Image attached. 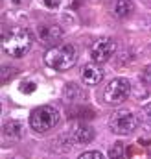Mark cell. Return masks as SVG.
<instances>
[{
    "label": "cell",
    "mask_w": 151,
    "mask_h": 159,
    "mask_svg": "<svg viewBox=\"0 0 151 159\" xmlns=\"http://www.w3.org/2000/svg\"><path fill=\"white\" fill-rule=\"evenodd\" d=\"M32 48V35L24 28H11L2 37V50L7 56L22 57Z\"/></svg>",
    "instance_id": "obj_1"
},
{
    "label": "cell",
    "mask_w": 151,
    "mask_h": 159,
    "mask_svg": "<svg viewBox=\"0 0 151 159\" xmlns=\"http://www.w3.org/2000/svg\"><path fill=\"white\" fill-rule=\"evenodd\" d=\"M77 61V52L72 44L54 46L44 54V63L55 70H68Z\"/></svg>",
    "instance_id": "obj_2"
},
{
    "label": "cell",
    "mask_w": 151,
    "mask_h": 159,
    "mask_svg": "<svg viewBox=\"0 0 151 159\" xmlns=\"http://www.w3.org/2000/svg\"><path fill=\"white\" fill-rule=\"evenodd\" d=\"M57 124H59V111L52 106H41L30 115V126L39 133H46Z\"/></svg>",
    "instance_id": "obj_3"
},
{
    "label": "cell",
    "mask_w": 151,
    "mask_h": 159,
    "mask_svg": "<svg viewBox=\"0 0 151 159\" xmlns=\"http://www.w3.org/2000/svg\"><path fill=\"white\" fill-rule=\"evenodd\" d=\"M109 126H111V129H113L114 133L127 135V133H131V131L136 129L138 119L129 109H116L113 115H111V119H109Z\"/></svg>",
    "instance_id": "obj_4"
},
{
    "label": "cell",
    "mask_w": 151,
    "mask_h": 159,
    "mask_svg": "<svg viewBox=\"0 0 151 159\" xmlns=\"http://www.w3.org/2000/svg\"><path fill=\"white\" fill-rule=\"evenodd\" d=\"M129 93H131V81L125 78H116L105 87L103 100L111 106H116V104L125 102L129 98Z\"/></svg>",
    "instance_id": "obj_5"
},
{
    "label": "cell",
    "mask_w": 151,
    "mask_h": 159,
    "mask_svg": "<svg viewBox=\"0 0 151 159\" xmlns=\"http://www.w3.org/2000/svg\"><path fill=\"white\" fill-rule=\"evenodd\" d=\"M116 50V43L111 37H101L92 44V50H90V56H92V61L94 63H105L111 59V56Z\"/></svg>",
    "instance_id": "obj_6"
},
{
    "label": "cell",
    "mask_w": 151,
    "mask_h": 159,
    "mask_svg": "<svg viewBox=\"0 0 151 159\" xmlns=\"http://www.w3.org/2000/svg\"><path fill=\"white\" fill-rule=\"evenodd\" d=\"M37 35H39V41L44 46L54 48V46H57V43L63 37V30L57 24H42V26L37 28Z\"/></svg>",
    "instance_id": "obj_7"
},
{
    "label": "cell",
    "mask_w": 151,
    "mask_h": 159,
    "mask_svg": "<svg viewBox=\"0 0 151 159\" xmlns=\"http://www.w3.org/2000/svg\"><path fill=\"white\" fill-rule=\"evenodd\" d=\"M70 137L77 144H87L94 139V129L87 122H74V126L70 128Z\"/></svg>",
    "instance_id": "obj_8"
},
{
    "label": "cell",
    "mask_w": 151,
    "mask_h": 159,
    "mask_svg": "<svg viewBox=\"0 0 151 159\" xmlns=\"http://www.w3.org/2000/svg\"><path fill=\"white\" fill-rule=\"evenodd\" d=\"M103 76H105L103 69H101L100 65H96V63L85 65V67L81 69V80H83L87 85H96V83H100V81L103 80Z\"/></svg>",
    "instance_id": "obj_9"
},
{
    "label": "cell",
    "mask_w": 151,
    "mask_h": 159,
    "mask_svg": "<svg viewBox=\"0 0 151 159\" xmlns=\"http://www.w3.org/2000/svg\"><path fill=\"white\" fill-rule=\"evenodd\" d=\"M131 11H133V2L131 0H116L114 2V13H116V17L125 19V17L131 15Z\"/></svg>",
    "instance_id": "obj_10"
},
{
    "label": "cell",
    "mask_w": 151,
    "mask_h": 159,
    "mask_svg": "<svg viewBox=\"0 0 151 159\" xmlns=\"http://www.w3.org/2000/svg\"><path fill=\"white\" fill-rule=\"evenodd\" d=\"M85 93L77 87V85H74V83H68L67 85V89H65V98L68 100V102H77V100H83L85 96H83Z\"/></svg>",
    "instance_id": "obj_11"
},
{
    "label": "cell",
    "mask_w": 151,
    "mask_h": 159,
    "mask_svg": "<svg viewBox=\"0 0 151 159\" xmlns=\"http://www.w3.org/2000/svg\"><path fill=\"white\" fill-rule=\"evenodd\" d=\"M6 135L7 137H13V139H19L20 137V124L15 120H11V122H7L6 124Z\"/></svg>",
    "instance_id": "obj_12"
},
{
    "label": "cell",
    "mask_w": 151,
    "mask_h": 159,
    "mask_svg": "<svg viewBox=\"0 0 151 159\" xmlns=\"http://www.w3.org/2000/svg\"><path fill=\"white\" fill-rule=\"evenodd\" d=\"M109 159H123V144L122 143H116L114 146H111Z\"/></svg>",
    "instance_id": "obj_13"
},
{
    "label": "cell",
    "mask_w": 151,
    "mask_h": 159,
    "mask_svg": "<svg viewBox=\"0 0 151 159\" xmlns=\"http://www.w3.org/2000/svg\"><path fill=\"white\" fill-rule=\"evenodd\" d=\"M142 120H144V124L151 129V104H146L142 107Z\"/></svg>",
    "instance_id": "obj_14"
},
{
    "label": "cell",
    "mask_w": 151,
    "mask_h": 159,
    "mask_svg": "<svg viewBox=\"0 0 151 159\" xmlns=\"http://www.w3.org/2000/svg\"><path fill=\"white\" fill-rule=\"evenodd\" d=\"M77 159H107L103 154H100L98 150H90V152H85V154H81Z\"/></svg>",
    "instance_id": "obj_15"
},
{
    "label": "cell",
    "mask_w": 151,
    "mask_h": 159,
    "mask_svg": "<svg viewBox=\"0 0 151 159\" xmlns=\"http://www.w3.org/2000/svg\"><path fill=\"white\" fill-rule=\"evenodd\" d=\"M142 81H144V83H149V85H151V65L144 69V72H142Z\"/></svg>",
    "instance_id": "obj_16"
},
{
    "label": "cell",
    "mask_w": 151,
    "mask_h": 159,
    "mask_svg": "<svg viewBox=\"0 0 151 159\" xmlns=\"http://www.w3.org/2000/svg\"><path fill=\"white\" fill-rule=\"evenodd\" d=\"M42 2H44V6L50 7V9H55V7H59V4H61V0H42Z\"/></svg>",
    "instance_id": "obj_17"
},
{
    "label": "cell",
    "mask_w": 151,
    "mask_h": 159,
    "mask_svg": "<svg viewBox=\"0 0 151 159\" xmlns=\"http://www.w3.org/2000/svg\"><path fill=\"white\" fill-rule=\"evenodd\" d=\"M24 93H33L35 91V83H22V87H20Z\"/></svg>",
    "instance_id": "obj_18"
},
{
    "label": "cell",
    "mask_w": 151,
    "mask_h": 159,
    "mask_svg": "<svg viewBox=\"0 0 151 159\" xmlns=\"http://www.w3.org/2000/svg\"><path fill=\"white\" fill-rule=\"evenodd\" d=\"M2 72H4V76H2V80H4V81H7L9 74H15V70H13V69H7V67H4V69H2Z\"/></svg>",
    "instance_id": "obj_19"
}]
</instances>
